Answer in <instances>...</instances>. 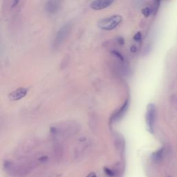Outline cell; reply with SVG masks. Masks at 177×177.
I'll use <instances>...</instances> for the list:
<instances>
[{
    "instance_id": "5bb4252c",
    "label": "cell",
    "mask_w": 177,
    "mask_h": 177,
    "mask_svg": "<svg viewBox=\"0 0 177 177\" xmlns=\"http://www.w3.org/2000/svg\"><path fill=\"white\" fill-rule=\"evenodd\" d=\"M124 40L123 39V38L122 37H119V38H118V43L119 44H121V45H123V44H124Z\"/></svg>"
},
{
    "instance_id": "6da1fadb",
    "label": "cell",
    "mask_w": 177,
    "mask_h": 177,
    "mask_svg": "<svg viewBox=\"0 0 177 177\" xmlns=\"http://www.w3.org/2000/svg\"><path fill=\"white\" fill-rule=\"evenodd\" d=\"M78 130V126L76 123L67 122L57 124L50 129L51 134L55 138L69 136L73 134Z\"/></svg>"
},
{
    "instance_id": "ba28073f",
    "label": "cell",
    "mask_w": 177,
    "mask_h": 177,
    "mask_svg": "<svg viewBox=\"0 0 177 177\" xmlns=\"http://www.w3.org/2000/svg\"><path fill=\"white\" fill-rule=\"evenodd\" d=\"M129 107V100H127L125 103L123 105V107L118 110V111H117L113 116H112V119L113 121H116L120 120V119L124 116V114L126 113L127 110L128 109Z\"/></svg>"
},
{
    "instance_id": "5b68a950",
    "label": "cell",
    "mask_w": 177,
    "mask_h": 177,
    "mask_svg": "<svg viewBox=\"0 0 177 177\" xmlns=\"http://www.w3.org/2000/svg\"><path fill=\"white\" fill-rule=\"evenodd\" d=\"M61 8V2L58 0H49L44 4V10L49 15H53L60 11Z\"/></svg>"
},
{
    "instance_id": "7c38bea8",
    "label": "cell",
    "mask_w": 177,
    "mask_h": 177,
    "mask_svg": "<svg viewBox=\"0 0 177 177\" xmlns=\"http://www.w3.org/2000/svg\"><path fill=\"white\" fill-rule=\"evenodd\" d=\"M134 40L136 42H140L141 40V34H140V33H136V34L134 35Z\"/></svg>"
},
{
    "instance_id": "3957f363",
    "label": "cell",
    "mask_w": 177,
    "mask_h": 177,
    "mask_svg": "<svg viewBox=\"0 0 177 177\" xmlns=\"http://www.w3.org/2000/svg\"><path fill=\"white\" fill-rule=\"evenodd\" d=\"M122 20V18L120 15H114L108 18H105L98 21L99 27L102 30L111 31L114 29L117 26L119 25Z\"/></svg>"
},
{
    "instance_id": "2e32d148",
    "label": "cell",
    "mask_w": 177,
    "mask_h": 177,
    "mask_svg": "<svg viewBox=\"0 0 177 177\" xmlns=\"http://www.w3.org/2000/svg\"><path fill=\"white\" fill-rule=\"evenodd\" d=\"M131 51H132V52H136V47H134V46L131 47Z\"/></svg>"
},
{
    "instance_id": "30bf717a",
    "label": "cell",
    "mask_w": 177,
    "mask_h": 177,
    "mask_svg": "<svg viewBox=\"0 0 177 177\" xmlns=\"http://www.w3.org/2000/svg\"><path fill=\"white\" fill-rule=\"evenodd\" d=\"M105 172L107 175H108L109 176H111V177H114L116 174V172H115L114 170H111V169L107 168V167H105Z\"/></svg>"
},
{
    "instance_id": "9a60e30c",
    "label": "cell",
    "mask_w": 177,
    "mask_h": 177,
    "mask_svg": "<svg viewBox=\"0 0 177 177\" xmlns=\"http://www.w3.org/2000/svg\"><path fill=\"white\" fill-rule=\"evenodd\" d=\"M87 177H96V175H95V173H91L88 174Z\"/></svg>"
},
{
    "instance_id": "4fadbf2b",
    "label": "cell",
    "mask_w": 177,
    "mask_h": 177,
    "mask_svg": "<svg viewBox=\"0 0 177 177\" xmlns=\"http://www.w3.org/2000/svg\"><path fill=\"white\" fill-rule=\"evenodd\" d=\"M47 160H48V157L47 156H42L39 159V161H41V162H45V161H47Z\"/></svg>"
},
{
    "instance_id": "9c48e42d",
    "label": "cell",
    "mask_w": 177,
    "mask_h": 177,
    "mask_svg": "<svg viewBox=\"0 0 177 177\" xmlns=\"http://www.w3.org/2000/svg\"><path fill=\"white\" fill-rule=\"evenodd\" d=\"M163 149H161L159 151L155 152L152 156L153 160L156 163L161 161L163 159Z\"/></svg>"
},
{
    "instance_id": "8fae6325",
    "label": "cell",
    "mask_w": 177,
    "mask_h": 177,
    "mask_svg": "<svg viewBox=\"0 0 177 177\" xmlns=\"http://www.w3.org/2000/svg\"><path fill=\"white\" fill-rule=\"evenodd\" d=\"M142 13L145 17H149L150 15V14L152 13V12L150 8H145L142 10Z\"/></svg>"
},
{
    "instance_id": "52a82bcc",
    "label": "cell",
    "mask_w": 177,
    "mask_h": 177,
    "mask_svg": "<svg viewBox=\"0 0 177 177\" xmlns=\"http://www.w3.org/2000/svg\"><path fill=\"white\" fill-rule=\"evenodd\" d=\"M113 2L111 0H95L90 4V7L94 10H101L109 6Z\"/></svg>"
},
{
    "instance_id": "7a4b0ae2",
    "label": "cell",
    "mask_w": 177,
    "mask_h": 177,
    "mask_svg": "<svg viewBox=\"0 0 177 177\" xmlns=\"http://www.w3.org/2000/svg\"><path fill=\"white\" fill-rule=\"evenodd\" d=\"M71 28H72V26L70 23L65 24L60 28L58 31L56 33L53 41V49L55 50L57 49L63 45V43L66 40V38L69 37V34H70Z\"/></svg>"
},
{
    "instance_id": "277c9868",
    "label": "cell",
    "mask_w": 177,
    "mask_h": 177,
    "mask_svg": "<svg viewBox=\"0 0 177 177\" xmlns=\"http://www.w3.org/2000/svg\"><path fill=\"white\" fill-rule=\"evenodd\" d=\"M156 118V107L154 104H150L147 107L146 114V123L151 133L154 131V125Z\"/></svg>"
},
{
    "instance_id": "8992f818",
    "label": "cell",
    "mask_w": 177,
    "mask_h": 177,
    "mask_svg": "<svg viewBox=\"0 0 177 177\" xmlns=\"http://www.w3.org/2000/svg\"><path fill=\"white\" fill-rule=\"evenodd\" d=\"M28 88L27 87H19L13 91L8 95V98L12 101H17L24 98L28 94Z\"/></svg>"
}]
</instances>
